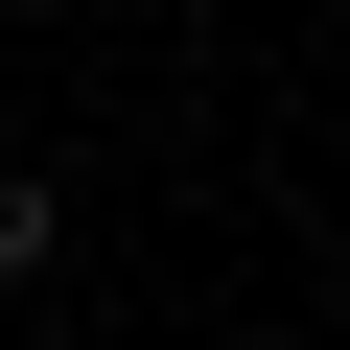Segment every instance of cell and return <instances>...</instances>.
<instances>
[{
  "label": "cell",
  "instance_id": "cell-1",
  "mask_svg": "<svg viewBox=\"0 0 350 350\" xmlns=\"http://www.w3.org/2000/svg\"><path fill=\"white\" fill-rule=\"evenodd\" d=\"M0 280H47V187H0Z\"/></svg>",
  "mask_w": 350,
  "mask_h": 350
}]
</instances>
